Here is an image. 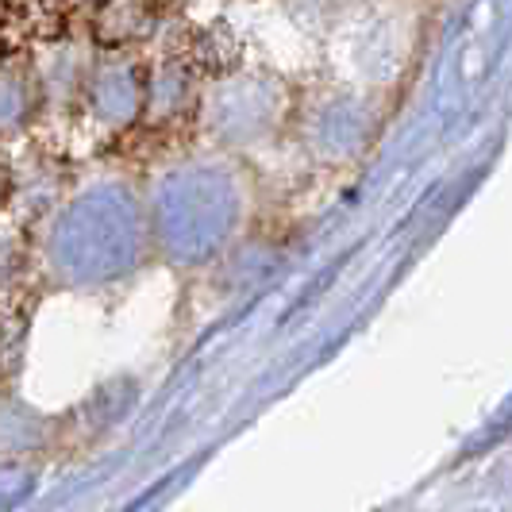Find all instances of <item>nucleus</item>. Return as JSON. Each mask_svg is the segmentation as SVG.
Here are the masks:
<instances>
[{
    "instance_id": "nucleus-1",
    "label": "nucleus",
    "mask_w": 512,
    "mask_h": 512,
    "mask_svg": "<svg viewBox=\"0 0 512 512\" xmlns=\"http://www.w3.org/2000/svg\"><path fill=\"white\" fill-rule=\"evenodd\" d=\"M285 104H289V93L282 77L266 66H228L201 89V112L208 128L228 131V135L274 128Z\"/></svg>"
},
{
    "instance_id": "nucleus-2",
    "label": "nucleus",
    "mask_w": 512,
    "mask_h": 512,
    "mask_svg": "<svg viewBox=\"0 0 512 512\" xmlns=\"http://www.w3.org/2000/svg\"><path fill=\"white\" fill-rule=\"evenodd\" d=\"M85 108L112 124V128H128L147 112V62L139 54L124 51H97L85 89H81Z\"/></svg>"
},
{
    "instance_id": "nucleus-3",
    "label": "nucleus",
    "mask_w": 512,
    "mask_h": 512,
    "mask_svg": "<svg viewBox=\"0 0 512 512\" xmlns=\"http://www.w3.org/2000/svg\"><path fill=\"white\" fill-rule=\"evenodd\" d=\"M197 74H201L197 62L181 51H166L154 62H147V112L185 108V104L201 101Z\"/></svg>"
}]
</instances>
